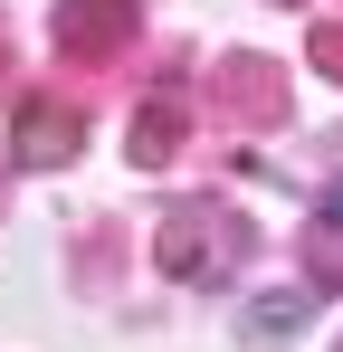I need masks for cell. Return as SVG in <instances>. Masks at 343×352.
<instances>
[{"mask_svg": "<svg viewBox=\"0 0 343 352\" xmlns=\"http://www.w3.org/2000/svg\"><path fill=\"white\" fill-rule=\"evenodd\" d=\"M134 29H143V0H57V48H67L76 67L124 58Z\"/></svg>", "mask_w": 343, "mask_h": 352, "instance_id": "obj_1", "label": "cell"}, {"mask_svg": "<svg viewBox=\"0 0 343 352\" xmlns=\"http://www.w3.org/2000/svg\"><path fill=\"white\" fill-rule=\"evenodd\" d=\"M220 238L229 248H248V229L238 219H220V210H172L163 219V276H220Z\"/></svg>", "mask_w": 343, "mask_h": 352, "instance_id": "obj_2", "label": "cell"}, {"mask_svg": "<svg viewBox=\"0 0 343 352\" xmlns=\"http://www.w3.org/2000/svg\"><path fill=\"white\" fill-rule=\"evenodd\" d=\"M76 143H86V105H67V96H29V105H19V124H10V153H19L29 172L67 162Z\"/></svg>", "mask_w": 343, "mask_h": 352, "instance_id": "obj_3", "label": "cell"}, {"mask_svg": "<svg viewBox=\"0 0 343 352\" xmlns=\"http://www.w3.org/2000/svg\"><path fill=\"white\" fill-rule=\"evenodd\" d=\"M210 105H220L229 124H277L286 115V76L267 58H229L220 76H210Z\"/></svg>", "mask_w": 343, "mask_h": 352, "instance_id": "obj_4", "label": "cell"}, {"mask_svg": "<svg viewBox=\"0 0 343 352\" xmlns=\"http://www.w3.org/2000/svg\"><path fill=\"white\" fill-rule=\"evenodd\" d=\"M181 133H191V86L143 96V105H134V162H143V172H163L172 153H181Z\"/></svg>", "mask_w": 343, "mask_h": 352, "instance_id": "obj_5", "label": "cell"}, {"mask_svg": "<svg viewBox=\"0 0 343 352\" xmlns=\"http://www.w3.org/2000/svg\"><path fill=\"white\" fill-rule=\"evenodd\" d=\"M315 67H324V76H343V19H324V29H315Z\"/></svg>", "mask_w": 343, "mask_h": 352, "instance_id": "obj_6", "label": "cell"}]
</instances>
